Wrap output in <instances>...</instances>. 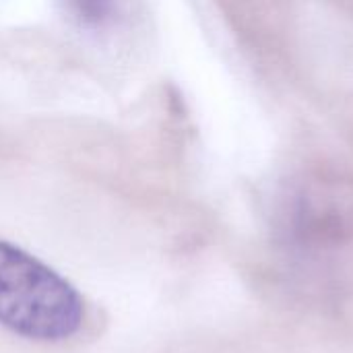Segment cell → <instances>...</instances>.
<instances>
[{"mask_svg": "<svg viewBox=\"0 0 353 353\" xmlns=\"http://www.w3.org/2000/svg\"><path fill=\"white\" fill-rule=\"evenodd\" d=\"M83 300L56 271L0 242V325L35 341H62L79 331Z\"/></svg>", "mask_w": 353, "mask_h": 353, "instance_id": "obj_1", "label": "cell"}, {"mask_svg": "<svg viewBox=\"0 0 353 353\" xmlns=\"http://www.w3.org/2000/svg\"><path fill=\"white\" fill-rule=\"evenodd\" d=\"M83 23H101L114 6V0H64Z\"/></svg>", "mask_w": 353, "mask_h": 353, "instance_id": "obj_2", "label": "cell"}]
</instances>
